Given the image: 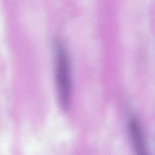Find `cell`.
Here are the masks:
<instances>
[{
    "mask_svg": "<svg viewBox=\"0 0 155 155\" xmlns=\"http://www.w3.org/2000/svg\"><path fill=\"white\" fill-rule=\"evenodd\" d=\"M54 77L59 104L62 110H68L71 94L70 62L67 50L59 40L54 44Z\"/></svg>",
    "mask_w": 155,
    "mask_h": 155,
    "instance_id": "1",
    "label": "cell"
},
{
    "mask_svg": "<svg viewBox=\"0 0 155 155\" xmlns=\"http://www.w3.org/2000/svg\"><path fill=\"white\" fill-rule=\"evenodd\" d=\"M128 129L131 139L136 154L148 155L142 130L136 119L133 118L130 120Z\"/></svg>",
    "mask_w": 155,
    "mask_h": 155,
    "instance_id": "2",
    "label": "cell"
}]
</instances>
